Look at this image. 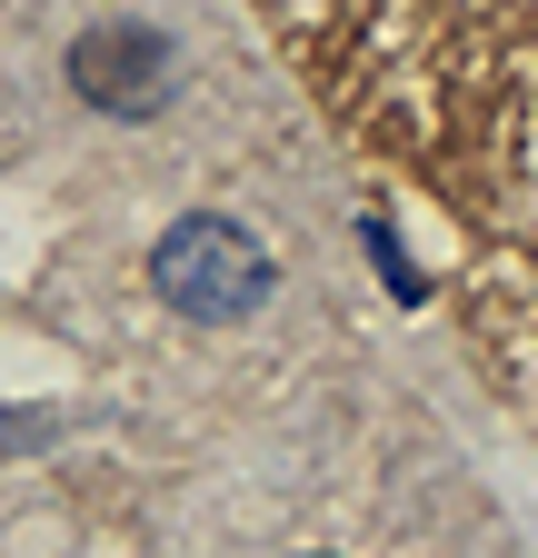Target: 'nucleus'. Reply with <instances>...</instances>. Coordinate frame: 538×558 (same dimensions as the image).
Here are the masks:
<instances>
[{
  "instance_id": "1",
  "label": "nucleus",
  "mask_w": 538,
  "mask_h": 558,
  "mask_svg": "<svg viewBox=\"0 0 538 558\" xmlns=\"http://www.w3.org/2000/svg\"><path fill=\"white\" fill-rule=\"evenodd\" d=\"M150 290L180 319H199V329H230V319H249L269 290H280V259H269V240L249 220L189 209V220H170L160 250H150Z\"/></svg>"
},
{
  "instance_id": "2",
  "label": "nucleus",
  "mask_w": 538,
  "mask_h": 558,
  "mask_svg": "<svg viewBox=\"0 0 538 558\" xmlns=\"http://www.w3.org/2000/svg\"><path fill=\"white\" fill-rule=\"evenodd\" d=\"M71 81L100 110H160L170 100V50H160V31L110 21V31H81L71 40Z\"/></svg>"
}]
</instances>
